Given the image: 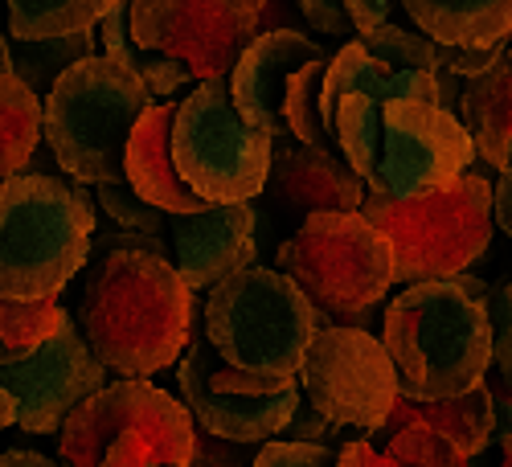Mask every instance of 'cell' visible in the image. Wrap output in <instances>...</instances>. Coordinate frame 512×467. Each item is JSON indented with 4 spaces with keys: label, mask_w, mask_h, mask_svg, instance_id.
Instances as JSON below:
<instances>
[{
    "label": "cell",
    "mask_w": 512,
    "mask_h": 467,
    "mask_svg": "<svg viewBox=\"0 0 512 467\" xmlns=\"http://www.w3.org/2000/svg\"><path fill=\"white\" fill-rule=\"evenodd\" d=\"M164 230L173 234V267L189 291H205L222 275L259 259L254 246V197L250 201H218L189 214H164Z\"/></svg>",
    "instance_id": "2e32d148"
},
{
    "label": "cell",
    "mask_w": 512,
    "mask_h": 467,
    "mask_svg": "<svg viewBox=\"0 0 512 467\" xmlns=\"http://www.w3.org/2000/svg\"><path fill=\"white\" fill-rule=\"evenodd\" d=\"M300 394L345 431H373L398 398L394 365L381 336L361 324L316 328L295 369Z\"/></svg>",
    "instance_id": "7c38bea8"
},
{
    "label": "cell",
    "mask_w": 512,
    "mask_h": 467,
    "mask_svg": "<svg viewBox=\"0 0 512 467\" xmlns=\"http://www.w3.org/2000/svg\"><path fill=\"white\" fill-rule=\"evenodd\" d=\"M512 173L508 168H500V177H496V197H492V222L504 230V234H512V181H508Z\"/></svg>",
    "instance_id": "d590c367"
},
{
    "label": "cell",
    "mask_w": 512,
    "mask_h": 467,
    "mask_svg": "<svg viewBox=\"0 0 512 467\" xmlns=\"http://www.w3.org/2000/svg\"><path fill=\"white\" fill-rule=\"evenodd\" d=\"M345 95H373V99H435L439 103V82L426 70H398L390 62L373 58L361 41L353 37L349 46H340L324 62V82H320V115H324V132H328V115Z\"/></svg>",
    "instance_id": "ffe728a7"
},
{
    "label": "cell",
    "mask_w": 512,
    "mask_h": 467,
    "mask_svg": "<svg viewBox=\"0 0 512 467\" xmlns=\"http://www.w3.org/2000/svg\"><path fill=\"white\" fill-rule=\"evenodd\" d=\"M173 164L201 201H250L267 185L275 136L238 115L226 78H201L173 107Z\"/></svg>",
    "instance_id": "30bf717a"
},
{
    "label": "cell",
    "mask_w": 512,
    "mask_h": 467,
    "mask_svg": "<svg viewBox=\"0 0 512 467\" xmlns=\"http://www.w3.org/2000/svg\"><path fill=\"white\" fill-rule=\"evenodd\" d=\"M205 341L230 365L295 377L316 332V308L279 267L246 263L205 287Z\"/></svg>",
    "instance_id": "ba28073f"
},
{
    "label": "cell",
    "mask_w": 512,
    "mask_h": 467,
    "mask_svg": "<svg viewBox=\"0 0 512 467\" xmlns=\"http://www.w3.org/2000/svg\"><path fill=\"white\" fill-rule=\"evenodd\" d=\"M316 54H324V46H316V41H308L295 29H259L226 74V87H230L238 115L271 136H287L283 87H287L291 70Z\"/></svg>",
    "instance_id": "e0dca14e"
},
{
    "label": "cell",
    "mask_w": 512,
    "mask_h": 467,
    "mask_svg": "<svg viewBox=\"0 0 512 467\" xmlns=\"http://www.w3.org/2000/svg\"><path fill=\"white\" fill-rule=\"evenodd\" d=\"M177 386L185 410L193 414V427L238 447L271 439L291 414V406L300 402L295 377L238 369L213 349L201 336V304H193L189 316V345L177 357Z\"/></svg>",
    "instance_id": "8fae6325"
},
{
    "label": "cell",
    "mask_w": 512,
    "mask_h": 467,
    "mask_svg": "<svg viewBox=\"0 0 512 467\" xmlns=\"http://www.w3.org/2000/svg\"><path fill=\"white\" fill-rule=\"evenodd\" d=\"M103 381L107 369L95 361L66 308L46 341H37L17 361H0V386L13 398V422L29 435H58L66 414Z\"/></svg>",
    "instance_id": "5bb4252c"
},
{
    "label": "cell",
    "mask_w": 512,
    "mask_h": 467,
    "mask_svg": "<svg viewBox=\"0 0 512 467\" xmlns=\"http://www.w3.org/2000/svg\"><path fill=\"white\" fill-rule=\"evenodd\" d=\"M193 304L197 291L185 287L173 259L107 246L82 279L74 320L107 373L152 377L189 345Z\"/></svg>",
    "instance_id": "6da1fadb"
},
{
    "label": "cell",
    "mask_w": 512,
    "mask_h": 467,
    "mask_svg": "<svg viewBox=\"0 0 512 467\" xmlns=\"http://www.w3.org/2000/svg\"><path fill=\"white\" fill-rule=\"evenodd\" d=\"M259 467H328L336 463V451L324 443H304V439H263V451L254 455Z\"/></svg>",
    "instance_id": "1f68e13d"
},
{
    "label": "cell",
    "mask_w": 512,
    "mask_h": 467,
    "mask_svg": "<svg viewBox=\"0 0 512 467\" xmlns=\"http://www.w3.org/2000/svg\"><path fill=\"white\" fill-rule=\"evenodd\" d=\"M353 21V33H369L377 29L381 21H390V9H394V0H340Z\"/></svg>",
    "instance_id": "e575fe53"
},
{
    "label": "cell",
    "mask_w": 512,
    "mask_h": 467,
    "mask_svg": "<svg viewBox=\"0 0 512 467\" xmlns=\"http://www.w3.org/2000/svg\"><path fill=\"white\" fill-rule=\"evenodd\" d=\"M13 41L62 37L74 29H95L99 13L111 0H5Z\"/></svg>",
    "instance_id": "cb8c5ba5"
},
{
    "label": "cell",
    "mask_w": 512,
    "mask_h": 467,
    "mask_svg": "<svg viewBox=\"0 0 512 467\" xmlns=\"http://www.w3.org/2000/svg\"><path fill=\"white\" fill-rule=\"evenodd\" d=\"M95 197L78 181L17 168L0 181V295L46 300L91 259Z\"/></svg>",
    "instance_id": "277c9868"
},
{
    "label": "cell",
    "mask_w": 512,
    "mask_h": 467,
    "mask_svg": "<svg viewBox=\"0 0 512 467\" xmlns=\"http://www.w3.org/2000/svg\"><path fill=\"white\" fill-rule=\"evenodd\" d=\"M295 5H300L304 21L316 33H324V37H353V21H349V13H345L340 0H295Z\"/></svg>",
    "instance_id": "836d02e7"
},
{
    "label": "cell",
    "mask_w": 512,
    "mask_h": 467,
    "mask_svg": "<svg viewBox=\"0 0 512 467\" xmlns=\"http://www.w3.org/2000/svg\"><path fill=\"white\" fill-rule=\"evenodd\" d=\"M173 107L177 103H148L144 115L132 123L127 144H123V185H132L144 201L160 205L164 214H189V209H201L209 201H201L181 181L173 164V144H168Z\"/></svg>",
    "instance_id": "ac0fdd59"
},
{
    "label": "cell",
    "mask_w": 512,
    "mask_h": 467,
    "mask_svg": "<svg viewBox=\"0 0 512 467\" xmlns=\"http://www.w3.org/2000/svg\"><path fill=\"white\" fill-rule=\"evenodd\" d=\"M402 9L439 46H484L512 29V0H402Z\"/></svg>",
    "instance_id": "7402d4cb"
},
{
    "label": "cell",
    "mask_w": 512,
    "mask_h": 467,
    "mask_svg": "<svg viewBox=\"0 0 512 467\" xmlns=\"http://www.w3.org/2000/svg\"><path fill=\"white\" fill-rule=\"evenodd\" d=\"M21 54H13V74L25 87L41 99L50 91V82L62 66H70L74 58L95 50V29H74L62 37H37V41H17Z\"/></svg>",
    "instance_id": "484cf974"
},
{
    "label": "cell",
    "mask_w": 512,
    "mask_h": 467,
    "mask_svg": "<svg viewBox=\"0 0 512 467\" xmlns=\"http://www.w3.org/2000/svg\"><path fill=\"white\" fill-rule=\"evenodd\" d=\"M381 345L406 398H451L484 381L492 365L488 304L459 279H414L386 304Z\"/></svg>",
    "instance_id": "3957f363"
},
{
    "label": "cell",
    "mask_w": 512,
    "mask_h": 467,
    "mask_svg": "<svg viewBox=\"0 0 512 467\" xmlns=\"http://www.w3.org/2000/svg\"><path fill=\"white\" fill-rule=\"evenodd\" d=\"M0 74H13V50L5 37H0Z\"/></svg>",
    "instance_id": "ab89813d"
},
{
    "label": "cell",
    "mask_w": 512,
    "mask_h": 467,
    "mask_svg": "<svg viewBox=\"0 0 512 467\" xmlns=\"http://www.w3.org/2000/svg\"><path fill=\"white\" fill-rule=\"evenodd\" d=\"M5 463H25V467H50L54 459L41 455V451H0V467Z\"/></svg>",
    "instance_id": "74e56055"
},
{
    "label": "cell",
    "mask_w": 512,
    "mask_h": 467,
    "mask_svg": "<svg viewBox=\"0 0 512 467\" xmlns=\"http://www.w3.org/2000/svg\"><path fill=\"white\" fill-rule=\"evenodd\" d=\"M58 459L74 467H189L193 414L148 377H119L82 398L58 427Z\"/></svg>",
    "instance_id": "8992f818"
},
{
    "label": "cell",
    "mask_w": 512,
    "mask_h": 467,
    "mask_svg": "<svg viewBox=\"0 0 512 467\" xmlns=\"http://www.w3.org/2000/svg\"><path fill=\"white\" fill-rule=\"evenodd\" d=\"M402 422H426L435 427L439 435H447L467 459L480 455L488 443H492V431H496V406H492V394L484 390V381L463 394H451V398H406L398 394L386 410V418L377 422L369 435V443H386V435H394Z\"/></svg>",
    "instance_id": "d6986e66"
},
{
    "label": "cell",
    "mask_w": 512,
    "mask_h": 467,
    "mask_svg": "<svg viewBox=\"0 0 512 467\" xmlns=\"http://www.w3.org/2000/svg\"><path fill=\"white\" fill-rule=\"evenodd\" d=\"M336 463H345V467H381V451H373L369 439H353L345 451H336Z\"/></svg>",
    "instance_id": "8d00e7d4"
},
{
    "label": "cell",
    "mask_w": 512,
    "mask_h": 467,
    "mask_svg": "<svg viewBox=\"0 0 512 467\" xmlns=\"http://www.w3.org/2000/svg\"><path fill=\"white\" fill-rule=\"evenodd\" d=\"M324 62H328V54H316V58H308V62H300V66L291 70L287 87H283V123H287V136L291 140L336 148L332 136L324 132V115H320Z\"/></svg>",
    "instance_id": "d4e9b609"
},
{
    "label": "cell",
    "mask_w": 512,
    "mask_h": 467,
    "mask_svg": "<svg viewBox=\"0 0 512 467\" xmlns=\"http://www.w3.org/2000/svg\"><path fill=\"white\" fill-rule=\"evenodd\" d=\"M508 50V37H496V41H484V46H439L435 41V54H439V66L451 70L455 78H472L480 70H488L500 54Z\"/></svg>",
    "instance_id": "d6a6232c"
},
{
    "label": "cell",
    "mask_w": 512,
    "mask_h": 467,
    "mask_svg": "<svg viewBox=\"0 0 512 467\" xmlns=\"http://www.w3.org/2000/svg\"><path fill=\"white\" fill-rule=\"evenodd\" d=\"M328 136L369 193L422 197L447 189L476 164L472 136L435 99L345 95L328 115Z\"/></svg>",
    "instance_id": "7a4b0ae2"
},
{
    "label": "cell",
    "mask_w": 512,
    "mask_h": 467,
    "mask_svg": "<svg viewBox=\"0 0 512 467\" xmlns=\"http://www.w3.org/2000/svg\"><path fill=\"white\" fill-rule=\"evenodd\" d=\"M275 267L332 324L369 328L390 291V242L357 209H324L283 238Z\"/></svg>",
    "instance_id": "9c48e42d"
},
{
    "label": "cell",
    "mask_w": 512,
    "mask_h": 467,
    "mask_svg": "<svg viewBox=\"0 0 512 467\" xmlns=\"http://www.w3.org/2000/svg\"><path fill=\"white\" fill-rule=\"evenodd\" d=\"M291 136H275L271 168H267V201L275 222L291 234L304 218L324 214V209H357L365 197L361 177L336 148L320 144H287Z\"/></svg>",
    "instance_id": "9a60e30c"
},
{
    "label": "cell",
    "mask_w": 512,
    "mask_h": 467,
    "mask_svg": "<svg viewBox=\"0 0 512 467\" xmlns=\"http://www.w3.org/2000/svg\"><path fill=\"white\" fill-rule=\"evenodd\" d=\"M5 427H13V398H9L5 386H0V431Z\"/></svg>",
    "instance_id": "f35d334b"
},
{
    "label": "cell",
    "mask_w": 512,
    "mask_h": 467,
    "mask_svg": "<svg viewBox=\"0 0 512 467\" xmlns=\"http://www.w3.org/2000/svg\"><path fill=\"white\" fill-rule=\"evenodd\" d=\"M398 463H414V467H463L467 455L439 435L426 422H402L394 435H386L381 443V467H398Z\"/></svg>",
    "instance_id": "83f0119b"
},
{
    "label": "cell",
    "mask_w": 512,
    "mask_h": 467,
    "mask_svg": "<svg viewBox=\"0 0 512 467\" xmlns=\"http://www.w3.org/2000/svg\"><path fill=\"white\" fill-rule=\"evenodd\" d=\"M136 70H140V78H144V87L152 91V99H156V95H164V99H168V95L185 91L189 82H193V70H189L181 58L160 54V50H140Z\"/></svg>",
    "instance_id": "4dcf8cb0"
},
{
    "label": "cell",
    "mask_w": 512,
    "mask_h": 467,
    "mask_svg": "<svg viewBox=\"0 0 512 467\" xmlns=\"http://www.w3.org/2000/svg\"><path fill=\"white\" fill-rule=\"evenodd\" d=\"M58 316H62L58 295H46V300H9V295H0V361H17L37 341H46Z\"/></svg>",
    "instance_id": "4316f807"
},
{
    "label": "cell",
    "mask_w": 512,
    "mask_h": 467,
    "mask_svg": "<svg viewBox=\"0 0 512 467\" xmlns=\"http://www.w3.org/2000/svg\"><path fill=\"white\" fill-rule=\"evenodd\" d=\"M463 87L455 95V119L463 123V132L472 136L476 156H484L496 173L508 168L512 156V62L508 50L480 74L459 78Z\"/></svg>",
    "instance_id": "44dd1931"
},
{
    "label": "cell",
    "mask_w": 512,
    "mask_h": 467,
    "mask_svg": "<svg viewBox=\"0 0 512 467\" xmlns=\"http://www.w3.org/2000/svg\"><path fill=\"white\" fill-rule=\"evenodd\" d=\"M357 41L381 62H390L398 70H426V74H439V54H435V41L426 33H410L394 21H381L369 33H357Z\"/></svg>",
    "instance_id": "f1b7e54d"
},
{
    "label": "cell",
    "mask_w": 512,
    "mask_h": 467,
    "mask_svg": "<svg viewBox=\"0 0 512 467\" xmlns=\"http://www.w3.org/2000/svg\"><path fill=\"white\" fill-rule=\"evenodd\" d=\"M37 144H41V99L17 74H0V181L25 168Z\"/></svg>",
    "instance_id": "603a6c76"
},
{
    "label": "cell",
    "mask_w": 512,
    "mask_h": 467,
    "mask_svg": "<svg viewBox=\"0 0 512 467\" xmlns=\"http://www.w3.org/2000/svg\"><path fill=\"white\" fill-rule=\"evenodd\" d=\"M148 103L140 70L91 50L54 74L41 99V144L78 185H123V144Z\"/></svg>",
    "instance_id": "5b68a950"
},
{
    "label": "cell",
    "mask_w": 512,
    "mask_h": 467,
    "mask_svg": "<svg viewBox=\"0 0 512 467\" xmlns=\"http://www.w3.org/2000/svg\"><path fill=\"white\" fill-rule=\"evenodd\" d=\"M357 214L390 242V283L451 279L472 267L492 242V185L472 168L422 197H361Z\"/></svg>",
    "instance_id": "52a82bcc"
},
{
    "label": "cell",
    "mask_w": 512,
    "mask_h": 467,
    "mask_svg": "<svg viewBox=\"0 0 512 467\" xmlns=\"http://www.w3.org/2000/svg\"><path fill=\"white\" fill-rule=\"evenodd\" d=\"M95 209L119 226V230H144V234H164V209L144 201L132 185H99Z\"/></svg>",
    "instance_id": "f546056e"
},
{
    "label": "cell",
    "mask_w": 512,
    "mask_h": 467,
    "mask_svg": "<svg viewBox=\"0 0 512 467\" xmlns=\"http://www.w3.org/2000/svg\"><path fill=\"white\" fill-rule=\"evenodd\" d=\"M259 17L263 0H132L127 29L140 50L181 58L193 78H226Z\"/></svg>",
    "instance_id": "4fadbf2b"
}]
</instances>
